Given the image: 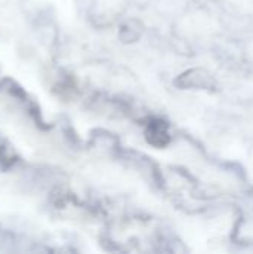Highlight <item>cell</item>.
Listing matches in <instances>:
<instances>
[{"label": "cell", "mask_w": 253, "mask_h": 254, "mask_svg": "<svg viewBox=\"0 0 253 254\" xmlns=\"http://www.w3.org/2000/svg\"><path fill=\"white\" fill-rule=\"evenodd\" d=\"M146 138L151 144L157 147H164L170 143L169 127L161 119H154L146 125Z\"/></svg>", "instance_id": "1"}, {"label": "cell", "mask_w": 253, "mask_h": 254, "mask_svg": "<svg viewBox=\"0 0 253 254\" xmlns=\"http://www.w3.org/2000/svg\"><path fill=\"white\" fill-rule=\"evenodd\" d=\"M177 83L180 86H185V88H206V89H209L215 85V80L204 70H191V71L182 74Z\"/></svg>", "instance_id": "2"}]
</instances>
